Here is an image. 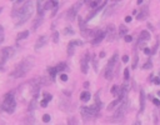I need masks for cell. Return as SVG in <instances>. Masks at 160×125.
<instances>
[{"instance_id": "cell-1", "label": "cell", "mask_w": 160, "mask_h": 125, "mask_svg": "<svg viewBox=\"0 0 160 125\" xmlns=\"http://www.w3.org/2000/svg\"><path fill=\"white\" fill-rule=\"evenodd\" d=\"M34 11H35V1L34 0H26L21 5V8H20L19 15L16 16L18 20L15 22V26L18 28V26H21L22 24H25L31 18V15L34 14Z\"/></svg>"}, {"instance_id": "cell-53", "label": "cell", "mask_w": 160, "mask_h": 125, "mask_svg": "<svg viewBox=\"0 0 160 125\" xmlns=\"http://www.w3.org/2000/svg\"><path fill=\"white\" fill-rule=\"evenodd\" d=\"M81 1H82V2H86V4H89L91 0H81Z\"/></svg>"}, {"instance_id": "cell-28", "label": "cell", "mask_w": 160, "mask_h": 125, "mask_svg": "<svg viewBox=\"0 0 160 125\" xmlns=\"http://www.w3.org/2000/svg\"><path fill=\"white\" fill-rule=\"evenodd\" d=\"M86 20L85 19H82L81 16H79V28H80V31L81 30H84V29H86Z\"/></svg>"}, {"instance_id": "cell-24", "label": "cell", "mask_w": 160, "mask_h": 125, "mask_svg": "<svg viewBox=\"0 0 160 125\" xmlns=\"http://www.w3.org/2000/svg\"><path fill=\"white\" fill-rule=\"evenodd\" d=\"M29 34H30V31H29V30H24V31H21L20 34H18V38H16V44H19V41H20V40L26 39V38L29 36Z\"/></svg>"}, {"instance_id": "cell-14", "label": "cell", "mask_w": 160, "mask_h": 125, "mask_svg": "<svg viewBox=\"0 0 160 125\" xmlns=\"http://www.w3.org/2000/svg\"><path fill=\"white\" fill-rule=\"evenodd\" d=\"M150 38H151L150 32H149L148 30H142V31L140 32V35H139L138 45H142V44H145L146 41H149V40H150Z\"/></svg>"}, {"instance_id": "cell-40", "label": "cell", "mask_w": 160, "mask_h": 125, "mask_svg": "<svg viewBox=\"0 0 160 125\" xmlns=\"http://www.w3.org/2000/svg\"><path fill=\"white\" fill-rule=\"evenodd\" d=\"M124 40H125L126 42H131V41H132V36H131V35H128V34H126V35L124 36Z\"/></svg>"}, {"instance_id": "cell-21", "label": "cell", "mask_w": 160, "mask_h": 125, "mask_svg": "<svg viewBox=\"0 0 160 125\" xmlns=\"http://www.w3.org/2000/svg\"><path fill=\"white\" fill-rule=\"evenodd\" d=\"M48 72H49V78H50V80H51V81H55V78H56V75H58V70H56V68H55V66H50V68H48Z\"/></svg>"}, {"instance_id": "cell-50", "label": "cell", "mask_w": 160, "mask_h": 125, "mask_svg": "<svg viewBox=\"0 0 160 125\" xmlns=\"http://www.w3.org/2000/svg\"><path fill=\"white\" fill-rule=\"evenodd\" d=\"M89 85H90V84H89L88 81H85V82H84V88H85V89H88V88H89Z\"/></svg>"}, {"instance_id": "cell-54", "label": "cell", "mask_w": 160, "mask_h": 125, "mask_svg": "<svg viewBox=\"0 0 160 125\" xmlns=\"http://www.w3.org/2000/svg\"><path fill=\"white\" fill-rule=\"evenodd\" d=\"M121 0H111V2H120Z\"/></svg>"}, {"instance_id": "cell-10", "label": "cell", "mask_w": 160, "mask_h": 125, "mask_svg": "<svg viewBox=\"0 0 160 125\" xmlns=\"http://www.w3.org/2000/svg\"><path fill=\"white\" fill-rule=\"evenodd\" d=\"M59 108L65 112H70L74 110V104L70 101V99H61L59 102Z\"/></svg>"}, {"instance_id": "cell-20", "label": "cell", "mask_w": 160, "mask_h": 125, "mask_svg": "<svg viewBox=\"0 0 160 125\" xmlns=\"http://www.w3.org/2000/svg\"><path fill=\"white\" fill-rule=\"evenodd\" d=\"M42 21H44V15H38V18L32 22V30H36L42 24Z\"/></svg>"}, {"instance_id": "cell-27", "label": "cell", "mask_w": 160, "mask_h": 125, "mask_svg": "<svg viewBox=\"0 0 160 125\" xmlns=\"http://www.w3.org/2000/svg\"><path fill=\"white\" fill-rule=\"evenodd\" d=\"M126 34H128V28H126L125 25H120V26H119V36L124 38Z\"/></svg>"}, {"instance_id": "cell-17", "label": "cell", "mask_w": 160, "mask_h": 125, "mask_svg": "<svg viewBox=\"0 0 160 125\" xmlns=\"http://www.w3.org/2000/svg\"><path fill=\"white\" fill-rule=\"evenodd\" d=\"M59 6V0H48L45 1V5H44V10H51V9H55Z\"/></svg>"}, {"instance_id": "cell-31", "label": "cell", "mask_w": 160, "mask_h": 125, "mask_svg": "<svg viewBox=\"0 0 160 125\" xmlns=\"http://www.w3.org/2000/svg\"><path fill=\"white\" fill-rule=\"evenodd\" d=\"M74 29L71 28V26H66L65 29H64V35H74Z\"/></svg>"}, {"instance_id": "cell-8", "label": "cell", "mask_w": 160, "mask_h": 125, "mask_svg": "<svg viewBox=\"0 0 160 125\" xmlns=\"http://www.w3.org/2000/svg\"><path fill=\"white\" fill-rule=\"evenodd\" d=\"M14 54H15V49L12 46H5V48H2L0 50V61L5 64L10 58L14 56Z\"/></svg>"}, {"instance_id": "cell-16", "label": "cell", "mask_w": 160, "mask_h": 125, "mask_svg": "<svg viewBox=\"0 0 160 125\" xmlns=\"http://www.w3.org/2000/svg\"><path fill=\"white\" fill-rule=\"evenodd\" d=\"M105 8H106V9H105V11H104V18H108V16H110V15L115 11V9L118 8V2H112L111 5H106Z\"/></svg>"}, {"instance_id": "cell-19", "label": "cell", "mask_w": 160, "mask_h": 125, "mask_svg": "<svg viewBox=\"0 0 160 125\" xmlns=\"http://www.w3.org/2000/svg\"><path fill=\"white\" fill-rule=\"evenodd\" d=\"M52 99V95L51 94H49V92H45L44 94V98H42V100L40 101V105L42 106V108H46L48 106V104H49V101Z\"/></svg>"}, {"instance_id": "cell-35", "label": "cell", "mask_w": 160, "mask_h": 125, "mask_svg": "<svg viewBox=\"0 0 160 125\" xmlns=\"http://www.w3.org/2000/svg\"><path fill=\"white\" fill-rule=\"evenodd\" d=\"M5 40V34H4V28L0 25V44H2Z\"/></svg>"}, {"instance_id": "cell-11", "label": "cell", "mask_w": 160, "mask_h": 125, "mask_svg": "<svg viewBox=\"0 0 160 125\" xmlns=\"http://www.w3.org/2000/svg\"><path fill=\"white\" fill-rule=\"evenodd\" d=\"M105 38L109 41H114L116 39V32H115V26L112 24H109L105 29Z\"/></svg>"}, {"instance_id": "cell-55", "label": "cell", "mask_w": 160, "mask_h": 125, "mask_svg": "<svg viewBox=\"0 0 160 125\" xmlns=\"http://www.w3.org/2000/svg\"><path fill=\"white\" fill-rule=\"evenodd\" d=\"M158 95H159V98H160V90H159V91H158Z\"/></svg>"}, {"instance_id": "cell-44", "label": "cell", "mask_w": 160, "mask_h": 125, "mask_svg": "<svg viewBox=\"0 0 160 125\" xmlns=\"http://www.w3.org/2000/svg\"><path fill=\"white\" fill-rule=\"evenodd\" d=\"M68 122H69V124H76L78 120H76L75 118H69V119H68Z\"/></svg>"}, {"instance_id": "cell-56", "label": "cell", "mask_w": 160, "mask_h": 125, "mask_svg": "<svg viewBox=\"0 0 160 125\" xmlns=\"http://www.w3.org/2000/svg\"><path fill=\"white\" fill-rule=\"evenodd\" d=\"M1 11H2V8H0V14H1Z\"/></svg>"}, {"instance_id": "cell-25", "label": "cell", "mask_w": 160, "mask_h": 125, "mask_svg": "<svg viewBox=\"0 0 160 125\" xmlns=\"http://www.w3.org/2000/svg\"><path fill=\"white\" fill-rule=\"evenodd\" d=\"M75 48H76V46H75L71 41L68 44V49H66V51H68V55H69V56H72V55L75 54Z\"/></svg>"}, {"instance_id": "cell-18", "label": "cell", "mask_w": 160, "mask_h": 125, "mask_svg": "<svg viewBox=\"0 0 160 125\" xmlns=\"http://www.w3.org/2000/svg\"><path fill=\"white\" fill-rule=\"evenodd\" d=\"M44 5H45V0H35V6H36V10H38V15H44V12H45Z\"/></svg>"}, {"instance_id": "cell-12", "label": "cell", "mask_w": 160, "mask_h": 125, "mask_svg": "<svg viewBox=\"0 0 160 125\" xmlns=\"http://www.w3.org/2000/svg\"><path fill=\"white\" fill-rule=\"evenodd\" d=\"M48 40H49V38L46 36V35H40L39 38H38V40L35 41V46H34V50L35 51H40L45 45H46V42H48Z\"/></svg>"}, {"instance_id": "cell-33", "label": "cell", "mask_w": 160, "mask_h": 125, "mask_svg": "<svg viewBox=\"0 0 160 125\" xmlns=\"http://www.w3.org/2000/svg\"><path fill=\"white\" fill-rule=\"evenodd\" d=\"M152 68V62H151V59H149L144 65H142V69L144 70H148V69H151Z\"/></svg>"}, {"instance_id": "cell-5", "label": "cell", "mask_w": 160, "mask_h": 125, "mask_svg": "<svg viewBox=\"0 0 160 125\" xmlns=\"http://www.w3.org/2000/svg\"><path fill=\"white\" fill-rule=\"evenodd\" d=\"M1 109L4 111H6L8 114H12L16 109V101H15V95H14V91H10L5 95L4 98V101L1 104Z\"/></svg>"}, {"instance_id": "cell-45", "label": "cell", "mask_w": 160, "mask_h": 125, "mask_svg": "<svg viewBox=\"0 0 160 125\" xmlns=\"http://www.w3.org/2000/svg\"><path fill=\"white\" fill-rule=\"evenodd\" d=\"M142 50H144V52H145L146 55H151V50H150L149 48H142Z\"/></svg>"}, {"instance_id": "cell-32", "label": "cell", "mask_w": 160, "mask_h": 125, "mask_svg": "<svg viewBox=\"0 0 160 125\" xmlns=\"http://www.w3.org/2000/svg\"><path fill=\"white\" fill-rule=\"evenodd\" d=\"M138 62H139V56L135 54V55H134V60H132V65H131V69H134V70H135V69L138 68Z\"/></svg>"}, {"instance_id": "cell-41", "label": "cell", "mask_w": 160, "mask_h": 125, "mask_svg": "<svg viewBox=\"0 0 160 125\" xmlns=\"http://www.w3.org/2000/svg\"><path fill=\"white\" fill-rule=\"evenodd\" d=\"M50 119H51V118H50V115H49V114H45V115L42 116V121H44V122H49V121H50Z\"/></svg>"}, {"instance_id": "cell-51", "label": "cell", "mask_w": 160, "mask_h": 125, "mask_svg": "<svg viewBox=\"0 0 160 125\" xmlns=\"http://www.w3.org/2000/svg\"><path fill=\"white\" fill-rule=\"evenodd\" d=\"M99 56H100V58H104V56H105V52H104V51H101V52H100V55H99Z\"/></svg>"}, {"instance_id": "cell-6", "label": "cell", "mask_w": 160, "mask_h": 125, "mask_svg": "<svg viewBox=\"0 0 160 125\" xmlns=\"http://www.w3.org/2000/svg\"><path fill=\"white\" fill-rule=\"evenodd\" d=\"M118 60H119V54L118 52H114V55L110 58V60L108 61V65L105 68V71H104V78L106 80H111L114 78V74H115V66L118 64Z\"/></svg>"}, {"instance_id": "cell-37", "label": "cell", "mask_w": 160, "mask_h": 125, "mask_svg": "<svg viewBox=\"0 0 160 125\" xmlns=\"http://www.w3.org/2000/svg\"><path fill=\"white\" fill-rule=\"evenodd\" d=\"M129 72H130V70H129V69L126 68V69L124 70V81H128V80H129V78H130Z\"/></svg>"}, {"instance_id": "cell-30", "label": "cell", "mask_w": 160, "mask_h": 125, "mask_svg": "<svg viewBox=\"0 0 160 125\" xmlns=\"http://www.w3.org/2000/svg\"><path fill=\"white\" fill-rule=\"evenodd\" d=\"M110 91H111V94H112L114 96H118V95H119V91H120V86H119V85H114Z\"/></svg>"}, {"instance_id": "cell-47", "label": "cell", "mask_w": 160, "mask_h": 125, "mask_svg": "<svg viewBox=\"0 0 160 125\" xmlns=\"http://www.w3.org/2000/svg\"><path fill=\"white\" fill-rule=\"evenodd\" d=\"M121 60H122V62H128V61H129V56H128V55H124Z\"/></svg>"}, {"instance_id": "cell-7", "label": "cell", "mask_w": 160, "mask_h": 125, "mask_svg": "<svg viewBox=\"0 0 160 125\" xmlns=\"http://www.w3.org/2000/svg\"><path fill=\"white\" fill-rule=\"evenodd\" d=\"M81 5H82V1L79 0V1H76L74 5H71V6L68 9V11H66V19H68L69 21H74V20H75V18L79 15V10H80Z\"/></svg>"}, {"instance_id": "cell-15", "label": "cell", "mask_w": 160, "mask_h": 125, "mask_svg": "<svg viewBox=\"0 0 160 125\" xmlns=\"http://www.w3.org/2000/svg\"><path fill=\"white\" fill-rule=\"evenodd\" d=\"M148 16H149V6L148 5H142L141 9H140V11L136 15V19L138 20H145Z\"/></svg>"}, {"instance_id": "cell-38", "label": "cell", "mask_w": 160, "mask_h": 125, "mask_svg": "<svg viewBox=\"0 0 160 125\" xmlns=\"http://www.w3.org/2000/svg\"><path fill=\"white\" fill-rule=\"evenodd\" d=\"M91 60H92L94 70H95V71H98V60H96V56H92V58H91Z\"/></svg>"}, {"instance_id": "cell-4", "label": "cell", "mask_w": 160, "mask_h": 125, "mask_svg": "<svg viewBox=\"0 0 160 125\" xmlns=\"http://www.w3.org/2000/svg\"><path fill=\"white\" fill-rule=\"evenodd\" d=\"M100 110L99 108H96L95 105L94 106H81L80 108V114H81V118L84 121H90L92 119H96L100 114Z\"/></svg>"}, {"instance_id": "cell-49", "label": "cell", "mask_w": 160, "mask_h": 125, "mask_svg": "<svg viewBox=\"0 0 160 125\" xmlns=\"http://www.w3.org/2000/svg\"><path fill=\"white\" fill-rule=\"evenodd\" d=\"M131 21V16H126L125 18V22H130Z\"/></svg>"}, {"instance_id": "cell-36", "label": "cell", "mask_w": 160, "mask_h": 125, "mask_svg": "<svg viewBox=\"0 0 160 125\" xmlns=\"http://www.w3.org/2000/svg\"><path fill=\"white\" fill-rule=\"evenodd\" d=\"M59 36H60V34H59L58 31H54V34H52V41H54L55 44L59 42Z\"/></svg>"}, {"instance_id": "cell-34", "label": "cell", "mask_w": 160, "mask_h": 125, "mask_svg": "<svg viewBox=\"0 0 160 125\" xmlns=\"http://www.w3.org/2000/svg\"><path fill=\"white\" fill-rule=\"evenodd\" d=\"M159 44H160V41H159V38H158L156 41H155V44H154V46H152V49H151V55L156 52V50H158V48H159Z\"/></svg>"}, {"instance_id": "cell-26", "label": "cell", "mask_w": 160, "mask_h": 125, "mask_svg": "<svg viewBox=\"0 0 160 125\" xmlns=\"http://www.w3.org/2000/svg\"><path fill=\"white\" fill-rule=\"evenodd\" d=\"M120 101H121V100H120L119 98H118V99H115L114 101H111V102L108 105V108H106V109H108L109 111H110V110H114V109H115V108H116V106L120 104Z\"/></svg>"}, {"instance_id": "cell-58", "label": "cell", "mask_w": 160, "mask_h": 125, "mask_svg": "<svg viewBox=\"0 0 160 125\" xmlns=\"http://www.w3.org/2000/svg\"><path fill=\"white\" fill-rule=\"evenodd\" d=\"M100 1H101V0H100Z\"/></svg>"}, {"instance_id": "cell-23", "label": "cell", "mask_w": 160, "mask_h": 125, "mask_svg": "<svg viewBox=\"0 0 160 125\" xmlns=\"http://www.w3.org/2000/svg\"><path fill=\"white\" fill-rule=\"evenodd\" d=\"M90 98H91V94H90V91H88V90H85V91H82V92L80 94V100H81L82 102H88V101L90 100Z\"/></svg>"}, {"instance_id": "cell-22", "label": "cell", "mask_w": 160, "mask_h": 125, "mask_svg": "<svg viewBox=\"0 0 160 125\" xmlns=\"http://www.w3.org/2000/svg\"><path fill=\"white\" fill-rule=\"evenodd\" d=\"M144 109H145V92H144V90H140V110H139V112L141 114L144 111Z\"/></svg>"}, {"instance_id": "cell-39", "label": "cell", "mask_w": 160, "mask_h": 125, "mask_svg": "<svg viewBox=\"0 0 160 125\" xmlns=\"http://www.w3.org/2000/svg\"><path fill=\"white\" fill-rule=\"evenodd\" d=\"M71 42H72V44H74L75 46H78V45H80V46H81V45L84 44V42H82V40H79V39H75V40H71Z\"/></svg>"}, {"instance_id": "cell-13", "label": "cell", "mask_w": 160, "mask_h": 125, "mask_svg": "<svg viewBox=\"0 0 160 125\" xmlns=\"http://www.w3.org/2000/svg\"><path fill=\"white\" fill-rule=\"evenodd\" d=\"M104 39H105V30H99V29H98V31L95 32V35H94V38H92V40H91V44H92L94 46H96V45H99Z\"/></svg>"}, {"instance_id": "cell-43", "label": "cell", "mask_w": 160, "mask_h": 125, "mask_svg": "<svg viewBox=\"0 0 160 125\" xmlns=\"http://www.w3.org/2000/svg\"><path fill=\"white\" fill-rule=\"evenodd\" d=\"M151 100H152V102H154L155 106H160V100H159V99H156V98H151Z\"/></svg>"}, {"instance_id": "cell-48", "label": "cell", "mask_w": 160, "mask_h": 125, "mask_svg": "<svg viewBox=\"0 0 160 125\" xmlns=\"http://www.w3.org/2000/svg\"><path fill=\"white\" fill-rule=\"evenodd\" d=\"M0 71H5V64L0 61Z\"/></svg>"}, {"instance_id": "cell-42", "label": "cell", "mask_w": 160, "mask_h": 125, "mask_svg": "<svg viewBox=\"0 0 160 125\" xmlns=\"http://www.w3.org/2000/svg\"><path fill=\"white\" fill-rule=\"evenodd\" d=\"M60 80H61V81H68V75L64 74V72H61V74H60Z\"/></svg>"}, {"instance_id": "cell-2", "label": "cell", "mask_w": 160, "mask_h": 125, "mask_svg": "<svg viewBox=\"0 0 160 125\" xmlns=\"http://www.w3.org/2000/svg\"><path fill=\"white\" fill-rule=\"evenodd\" d=\"M35 65V58L34 56H26L25 59H22L16 68L12 70L11 72V76L18 79V78H22L25 76Z\"/></svg>"}, {"instance_id": "cell-52", "label": "cell", "mask_w": 160, "mask_h": 125, "mask_svg": "<svg viewBox=\"0 0 160 125\" xmlns=\"http://www.w3.org/2000/svg\"><path fill=\"white\" fill-rule=\"evenodd\" d=\"M142 1H144V0H138L136 2H138V5H141V4H142Z\"/></svg>"}, {"instance_id": "cell-29", "label": "cell", "mask_w": 160, "mask_h": 125, "mask_svg": "<svg viewBox=\"0 0 160 125\" xmlns=\"http://www.w3.org/2000/svg\"><path fill=\"white\" fill-rule=\"evenodd\" d=\"M55 68H56L58 72H60V71H64L65 69H68V65H66V62H59Z\"/></svg>"}, {"instance_id": "cell-57", "label": "cell", "mask_w": 160, "mask_h": 125, "mask_svg": "<svg viewBox=\"0 0 160 125\" xmlns=\"http://www.w3.org/2000/svg\"><path fill=\"white\" fill-rule=\"evenodd\" d=\"M12 1H15V0H12Z\"/></svg>"}, {"instance_id": "cell-46", "label": "cell", "mask_w": 160, "mask_h": 125, "mask_svg": "<svg viewBox=\"0 0 160 125\" xmlns=\"http://www.w3.org/2000/svg\"><path fill=\"white\" fill-rule=\"evenodd\" d=\"M152 82H154V84H156V85H159V84H160V78H159V76L154 78V79H152Z\"/></svg>"}, {"instance_id": "cell-3", "label": "cell", "mask_w": 160, "mask_h": 125, "mask_svg": "<svg viewBox=\"0 0 160 125\" xmlns=\"http://www.w3.org/2000/svg\"><path fill=\"white\" fill-rule=\"evenodd\" d=\"M128 108H129V101H128L126 98H124L120 101V104L116 106V110H115L112 118L110 119V121H112V122H120V121H122L124 118H125V114L128 111Z\"/></svg>"}, {"instance_id": "cell-9", "label": "cell", "mask_w": 160, "mask_h": 125, "mask_svg": "<svg viewBox=\"0 0 160 125\" xmlns=\"http://www.w3.org/2000/svg\"><path fill=\"white\" fill-rule=\"evenodd\" d=\"M90 60H91V56L89 54V51H86L84 54V56L81 58L80 60V70L82 74H86L88 70H89V65H90Z\"/></svg>"}]
</instances>
